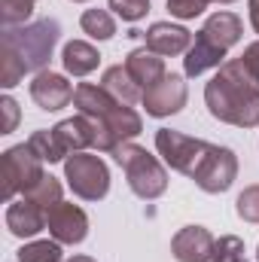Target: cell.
<instances>
[{"label":"cell","mask_w":259,"mask_h":262,"mask_svg":"<svg viewBox=\"0 0 259 262\" xmlns=\"http://www.w3.org/2000/svg\"><path fill=\"white\" fill-rule=\"evenodd\" d=\"M204 104L213 119L235 128L259 125V82L241 58H229L217 67V76L204 85Z\"/></svg>","instance_id":"obj_1"},{"label":"cell","mask_w":259,"mask_h":262,"mask_svg":"<svg viewBox=\"0 0 259 262\" xmlns=\"http://www.w3.org/2000/svg\"><path fill=\"white\" fill-rule=\"evenodd\" d=\"M73 104L82 116H92L98 122H104L107 131L125 143V140H134L140 131H143V119L137 110H131V104H122L116 101L104 85H92V82H79L76 85V95H73Z\"/></svg>","instance_id":"obj_2"},{"label":"cell","mask_w":259,"mask_h":262,"mask_svg":"<svg viewBox=\"0 0 259 262\" xmlns=\"http://www.w3.org/2000/svg\"><path fill=\"white\" fill-rule=\"evenodd\" d=\"M58 37H61V25L55 18H40V21H31V25L3 28L0 49H9L12 55H18L28 73H40L49 64Z\"/></svg>","instance_id":"obj_3"},{"label":"cell","mask_w":259,"mask_h":262,"mask_svg":"<svg viewBox=\"0 0 259 262\" xmlns=\"http://www.w3.org/2000/svg\"><path fill=\"white\" fill-rule=\"evenodd\" d=\"M113 159L125 171V180H128L131 192L137 198L153 201V198L165 195V189H168V171H165V165L153 152H146L143 146L125 140V143H119L113 149Z\"/></svg>","instance_id":"obj_4"},{"label":"cell","mask_w":259,"mask_h":262,"mask_svg":"<svg viewBox=\"0 0 259 262\" xmlns=\"http://www.w3.org/2000/svg\"><path fill=\"white\" fill-rule=\"evenodd\" d=\"M64 180L73 195L82 201H101L110 192V168L101 156L92 152H73L64 159Z\"/></svg>","instance_id":"obj_5"},{"label":"cell","mask_w":259,"mask_h":262,"mask_svg":"<svg viewBox=\"0 0 259 262\" xmlns=\"http://www.w3.org/2000/svg\"><path fill=\"white\" fill-rule=\"evenodd\" d=\"M213 143L201 140V137H189L177 128H159L156 131V149L165 159V165H171V171L186 174L192 180V174L198 171V165L204 162V156L210 152Z\"/></svg>","instance_id":"obj_6"},{"label":"cell","mask_w":259,"mask_h":262,"mask_svg":"<svg viewBox=\"0 0 259 262\" xmlns=\"http://www.w3.org/2000/svg\"><path fill=\"white\" fill-rule=\"evenodd\" d=\"M43 174V159L28 143L9 146L3 152V198L15 201V195H25L31 186H37Z\"/></svg>","instance_id":"obj_7"},{"label":"cell","mask_w":259,"mask_h":262,"mask_svg":"<svg viewBox=\"0 0 259 262\" xmlns=\"http://www.w3.org/2000/svg\"><path fill=\"white\" fill-rule=\"evenodd\" d=\"M238 177V156L229 149V146H210V152L204 156V162L198 165V171L192 174L195 186L207 195H220V192H229L232 183Z\"/></svg>","instance_id":"obj_8"},{"label":"cell","mask_w":259,"mask_h":262,"mask_svg":"<svg viewBox=\"0 0 259 262\" xmlns=\"http://www.w3.org/2000/svg\"><path fill=\"white\" fill-rule=\"evenodd\" d=\"M186 98H189V89L183 82L180 73H165L156 85H149L143 92V110L146 116L153 119H165V116H174L186 107Z\"/></svg>","instance_id":"obj_9"},{"label":"cell","mask_w":259,"mask_h":262,"mask_svg":"<svg viewBox=\"0 0 259 262\" xmlns=\"http://www.w3.org/2000/svg\"><path fill=\"white\" fill-rule=\"evenodd\" d=\"M73 95H76V89L67 82V76H61V73L40 70V73L31 79V98H34V104H37L40 110H46V113H55V110L67 107V104L73 101Z\"/></svg>","instance_id":"obj_10"},{"label":"cell","mask_w":259,"mask_h":262,"mask_svg":"<svg viewBox=\"0 0 259 262\" xmlns=\"http://www.w3.org/2000/svg\"><path fill=\"white\" fill-rule=\"evenodd\" d=\"M143 46L162 58H174V55H183L189 52L192 46V31H186L183 25H171V21H153L146 31H143Z\"/></svg>","instance_id":"obj_11"},{"label":"cell","mask_w":259,"mask_h":262,"mask_svg":"<svg viewBox=\"0 0 259 262\" xmlns=\"http://www.w3.org/2000/svg\"><path fill=\"white\" fill-rule=\"evenodd\" d=\"M49 235L58 244H82L89 235V216L82 207L61 201L49 210Z\"/></svg>","instance_id":"obj_12"},{"label":"cell","mask_w":259,"mask_h":262,"mask_svg":"<svg viewBox=\"0 0 259 262\" xmlns=\"http://www.w3.org/2000/svg\"><path fill=\"white\" fill-rule=\"evenodd\" d=\"M46 226H49V210L46 207H40L37 201H31L28 195L18 198V201H9V207H6V229H9V235L34 238Z\"/></svg>","instance_id":"obj_13"},{"label":"cell","mask_w":259,"mask_h":262,"mask_svg":"<svg viewBox=\"0 0 259 262\" xmlns=\"http://www.w3.org/2000/svg\"><path fill=\"white\" fill-rule=\"evenodd\" d=\"M213 235L204 226H186L174 235L171 253L177 262H210L213 256Z\"/></svg>","instance_id":"obj_14"},{"label":"cell","mask_w":259,"mask_h":262,"mask_svg":"<svg viewBox=\"0 0 259 262\" xmlns=\"http://www.w3.org/2000/svg\"><path fill=\"white\" fill-rule=\"evenodd\" d=\"M241 34H244L241 18H238L235 12H226V9H223V12H213L195 37H201L204 43H210V46H217V49L229 52V49L241 40Z\"/></svg>","instance_id":"obj_15"},{"label":"cell","mask_w":259,"mask_h":262,"mask_svg":"<svg viewBox=\"0 0 259 262\" xmlns=\"http://www.w3.org/2000/svg\"><path fill=\"white\" fill-rule=\"evenodd\" d=\"M125 70L131 73V79L146 92L149 85H156L168 70H165V58L162 55H156V52H149L146 46H140V49H131L128 55H125Z\"/></svg>","instance_id":"obj_16"},{"label":"cell","mask_w":259,"mask_h":262,"mask_svg":"<svg viewBox=\"0 0 259 262\" xmlns=\"http://www.w3.org/2000/svg\"><path fill=\"white\" fill-rule=\"evenodd\" d=\"M52 131H55V140H58V146H61L64 156L82 152L85 146H92V122L82 113H76L70 119H61Z\"/></svg>","instance_id":"obj_17"},{"label":"cell","mask_w":259,"mask_h":262,"mask_svg":"<svg viewBox=\"0 0 259 262\" xmlns=\"http://www.w3.org/2000/svg\"><path fill=\"white\" fill-rule=\"evenodd\" d=\"M61 64H64V70L70 76H89L101 64V52L92 43H85V40H70L61 49Z\"/></svg>","instance_id":"obj_18"},{"label":"cell","mask_w":259,"mask_h":262,"mask_svg":"<svg viewBox=\"0 0 259 262\" xmlns=\"http://www.w3.org/2000/svg\"><path fill=\"white\" fill-rule=\"evenodd\" d=\"M101 85L122 104H134V101H143V89L131 79V73L125 70V64H113L104 70L101 76Z\"/></svg>","instance_id":"obj_19"},{"label":"cell","mask_w":259,"mask_h":262,"mask_svg":"<svg viewBox=\"0 0 259 262\" xmlns=\"http://www.w3.org/2000/svg\"><path fill=\"white\" fill-rule=\"evenodd\" d=\"M79 28L92 40H110V37H116V18L107 9H85L79 15Z\"/></svg>","instance_id":"obj_20"},{"label":"cell","mask_w":259,"mask_h":262,"mask_svg":"<svg viewBox=\"0 0 259 262\" xmlns=\"http://www.w3.org/2000/svg\"><path fill=\"white\" fill-rule=\"evenodd\" d=\"M28 146L43 159V162H49V165H55V162H64L67 156L61 152V146H58V140H55V131H34L31 137H28Z\"/></svg>","instance_id":"obj_21"},{"label":"cell","mask_w":259,"mask_h":262,"mask_svg":"<svg viewBox=\"0 0 259 262\" xmlns=\"http://www.w3.org/2000/svg\"><path fill=\"white\" fill-rule=\"evenodd\" d=\"M18 262H64L61 244L52 241H31L18 250Z\"/></svg>","instance_id":"obj_22"},{"label":"cell","mask_w":259,"mask_h":262,"mask_svg":"<svg viewBox=\"0 0 259 262\" xmlns=\"http://www.w3.org/2000/svg\"><path fill=\"white\" fill-rule=\"evenodd\" d=\"M25 195L31 198V201H37L40 207H46V210H52L55 204H61V183L52 177V174H43V180L37 183V186H31Z\"/></svg>","instance_id":"obj_23"},{"label":"cell","mask_w":259,"mask_h":262,"mask_svg":"<svg viewBox=\"0 0 259 262\" xmlns=\"http://www.w3.org/2000/svg\"><path fill=\"white\" fill-rule=\"evenodd\" d=\"M37 0H0V21L3 28H18L31 18Z\"/></svg>","instance_id":"obj_24"},{"label":"cell","mask_w":259,"mask_h":262,"mask_svg":"<svg viewBox=\"0 0 259 262\" xmlns=\"http://www.w3.org/2000/svg\"><path fill=\"white\" fill-rule=\"evenodd\" d=\"M210 262H247V250H244V241L238 235H223L217 244H213V256Z\"/></svg>","instance_id":"obj_25"},{"label":"cell","mask_w":259,"mask_h":262,"mask_svg":"<svg viewBox=\"0 0 259 262\" xmlns=\"http://www.w3.org/2000/svg\"><path fill=\"white\" fill-rule=\"evenodd\" d=\"M25 64L18 55H12L9 49H0V85L3 89H15L21 79H25Z\"/></svg>","instance_id":"obj_26"},{"label":"cell","mask_w":259,"mask_h":262,"mask_svg":"<svg viewBox=\"0 0 259 262\" xmlns=\"http://www.w3.org/2000/svg\"><path fill=\"white\" fill-rule=\"evenodd\" d=\"M235 210H238V216H241L244 223H259V183L247 186V189L238 195Z\"/></svg>","instance_id":"obj_27"},{"label":"cell","mask_w":259,"mask_h":262,"mask_svg":"<svg viewBox=\"0 0 259 262\" xmlns=\"http://www.w3.org/2000/svg\"><path fill=\"white\" fill-rule=\"evenodd\" d=\"M110 9L122 21H140L149 12V0H110Z\"/></svg>","instance_id":"obj_28"},{"label":"cell","mask_w":259,"mask_h":262,"mask_svg":"<svg viewBox=\"0 0 259 262\" xmlns=\"http://www.w3.org/2000/svg\"><path fill=\"white\" fill-rule=\"evenodd\" d=\"M207 3L210 0H168V12L174 15V18H195V15H201L204 9H207Z\"/></svg>","instance_id":"obj_29"},{"label":"cell","mask_w":259,"mask_h":262,"mask_svg":"<svg viewBox=\"0 0 259 262\" xmlns=\"http://www.w3.org/2000/svg\"><path fill=\"white\" fill-rule=\"evenodd\" d=\"M0 110H3V131H0V134L15 131V125H18V104H15V98L3 95V98H0Z\"/></svg>","instance_id":"obj_30"},{"label":"cell","mask_w":259,"mask_h":262,"mask_svg":"<svg viewBox=\"0 0 259 262\" xmlns=\"http://www.w3.org/2000/svg\"><path fill=\"white\" fill-rule=\"evenodd\" d=\"M241 61H244V67H247V70H250V76L259 82V40H256V43H250V46L244 49Z\"/></svg>","instance_id":"obj_31"},{"label":"cell","mask_w":259,"mask_h":262,"mask_svg":"<svg viewBox=\"0 0 259 262\" xmlns=\"http://www.w3.org/2000/svg\"><path fill=\"white\" fill-rule=\"evenodd\" d=\"M247 9H250V25L259 34V0H247Z\"/></svg>","instance_id":"obj_32"},{"label":"cell","mask_w":259,"mask_h":262,"mask_svg":"<svg viewBox=\"0 0 259 262\" xmlns=\"http://www.w3.org/2000/svg\"><path fill=\"white\" fill-rule=\"evenodd\" d=\"M67 262H98V259H92V256H73V259H67Z\"/></svg>","instance_id":"obj_33"},{"label":"cell","mask_w":259,"mask_h":262,"mask_svg":"<svg viewBox=\"0 0 259 262\" xmlns=\"http://www.w3.org/2000/svg\"><path fill=\"white\" fill-rule=\"evenodd\" d=\"M210 3H235V0H210Z\"/></svg>","instance_id":"obj_34"},{"label":"cell","mask_w":259,"mask_h":262,"mask_svg":"<svg viewBox=\"0 0 259 262\" xmlns=\"http://www.w3.org/2000/svg\"><path fill=\"white\" fill-rule=\"evenodd\" d=\"M73 3H85V0H73Z\"/></svg>","instance_id":"obj_35"},{"label":"cell","mask_w":259,"mask_h":262,"mask_svg":"<svg viewBox=\"0 0 259 262\" xmlns=\"http://www.w3.org/2000/svg\"><path fill=\"white\" fill-rule=\"evenodd\" d=\"M256 259H259V247H256Z\"/></svg>","instance_id":"obj_36"}]
</instances>
